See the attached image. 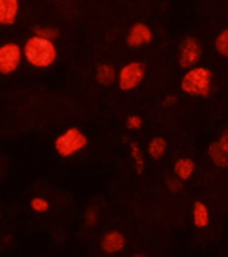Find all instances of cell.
I'll use <instances>...</instances> for the list:
<instances>
[{
    "label": "cell",
    "instance_id": "52a82bcc",
    "mask_svg": "<svg viewBox=\"0 0 228 257\" xmlns=\"http://www.w3.org/2000/svg\"><path fill=\"white\" fill-rule=\"evenodd\" d=\"M154 39L151 28L148 27L147 24L144 23H136L134 24L128 32L127 36V44L132 48H139L142 46L150 44Z\"/></svg>",
    "mask_w": 228,
    "mask_h": 257
},
{
    "label": "cell",
    "instance_id": "2e32d148",
    "mask_svg": "<svg viewBox=\"0 0 228 257\" xmlns=\"http://www.w3.org/2000/svg\"><path fill=\"white\" fill-rule=\"evenodd\" d=\"M131 155L132 159H134V163H135V169L136 172L142 175L144 171V158L143 154H142V150L140 147L136 144V143H131Z\"/></svg>",
    "mask_w": 228,
    "mask_h": 257
},
{
    "label": "cell",
    "instance_id": "5bb4252c",
    "mask_svg": "<svg viewBox=\"0 0 228 257\" xmlns=\"http://www.w3.org/2000/svg\"><path fill=\"white\" fill-rule=\"evenodd\" d=\"M167 150V142L160 136H156L148 144V154L154 160H160Z\"/></svg>",
    "mask_w": 228,
    "mask_h": 257
},
{
    "label": "cell",
    "instance_id": "7c38bea8",
    "mask_svg": "<svg viewBox=\"0 0 228 257\" xmlns=\"http://www.w3.org/2000/svg\"><path fill=\"white\" fill-rule=\"evenodd\" d=\"M209 223V213L208 208L204 203L196 201L193 205V224L196 228H205Z\"/></svg>",
    "mask_w": 228,
    "mask_h": 257
},
{
    "label": "cell",
    "instance_id": "9c48e42d",
    "mask_svg": "<svg viewBox=\"0 0 228 257\" xmlns=\"http://www.w3.org/2000/svg\"><path fill=\"white\" fill-rule=\"evenodd\" d=\"M19 12V0H0V24L14 26Z\"/></svg>",
    "mask_w": 228,
    "mask_h": 257
},
{
    "label": "cell",
    "instance_id": "6da1fadb",
    "mask_svg": "<svg viewBox=\"0 0 228 257\" xmlns=\"http://www.w3.org/2000/svg\"><path fill=\"white\" fill-rule=\"evenodd\" d=\"M23 54L26 60L36 68H48L58 58V50L54 42L38 35H34L26 42Z\"/></svg>",
    "mask_w": 228,
    "mask_h": 257
},
{
    "label": "cell",
    "instance_id": "8992f818",
    "mask_svg": "<svg viewBox=\"0 0 228 257\" xmlns=\"http://www.w3.org/2000/svg\"><path fill=\"white\" fill-rule=\"evenodd\" d=\"M201 58V46L195 38H186L179 50V65L184 69L192 68Z\"/></svg>",
    "mask_w": 228,
    "mask_h": 257
},
{
    "label": "cell",
    "instance_id": "ba28073f",
    "mask_svg": "<svg viewBox=\"0 0 228 257\" xmlns=\"http://www.w3.org/2000/svg\"><path fill=\"white\" fill-rule=\"evenodd\" d=\"M124 245H126V237L123 236V233H120L118 230L107 232L100 241L101 250L108 254L119 253L123 250Z\"/></svg>",
    "mask_w": 228,
    "mask_h": 257
},
{
    "label": "cell",
    "instance_id": "7a4b0ae2",
    "mask_svg": "<svg viewBox=\"0 0 228 257\" xmlns=\"http://www.w3.org/2000/svg\"><path fill=\"white\" fill-rule=\"evenodd\" d=\"M212 72L204 67H192L186 72L180 81V88L187 95L207 97L211 92Z\"/></svg>",
    "mask_w": 228,
    "mask_h": 257
},
{
    "label": "cell",
    "instance_id": "277c9868",
    "mask_svg": "<svg viewBox=\"0 0 228 257\" xmlns=\"http://www.w3.org/2000/svg\"><path fill=\"white\" fill-rule=\"evenodd\" d=\"M144 65L139 62H131L126 64L119 72V88L122 91H132L144 79Z\"/></svg>",
    "mask_w": 228,
    "mask_h": 257
},
{
    "label": "cell",
    "instance_id": "ffe728a7",
    "mask_svg": "<svg viewBox=\"0 0 228 257\" xmlns=\"http://www.w3.org/2000/svg\"><path fill=\"white\" fill-rule=\"evenodd\" d=\"M143 125V120L138 115H132L127 119V127L131 131H138Z\"/></svg>",
    "mask_w": 228,
    "mask_h": 257
},
{
    "label": "cell",
    "instance_id": "e0dca14e",
    "mask_svg": "<svg viewBox=\"0 0 228 257\" xmlns=\"http://www.w3.org/2000/svg\"><path fill=\"white\" fill-rule=\"evenodd\" d=\"M34 32H35V35L40 36V38L48 39V40H52V42H54L55 39H58L59 36L58 30L52 27H36Z\"/></svg>",
    "mask_w": 228,
    "mask_h": 257
},
{
    "label": "cell",
    "instance_id": "7402d4cb",
    "mask_svg": "<svg viewBox=\"0 0 228 257\" xmlns=\"http://www.w3.org/2000/svg\"><path fill=\"white\" fill-rule=\"evenodd\" d=\"M219 143H220L221 148H223L225 152H228V131L225 132L224 135H223V136H221L220 142H219Z\"/></svg>",
    "mask_w": 228,
    "mask_h": 257
},
{
    "label": "cell",
    "instance_id": "9a60e30c",
    "mask_svg": "<svg viewBox=\"0 0 228 257\" xmlns=\"http://www.w3.org/2000/svg\"><path fill=\"white\" fill-rule=\"evenodd\" d=\"M215 48L219 52V55L228 59V28L223 30L220 34L217 35L215 40Z\"/></svg>",
    "mask_w": 228,
    "mask_h": 257
},
{
    "label": "cell",
    "instance_id": "d6986e66",
    "mask_svg": "<svg viewBox=\"0 0 228 257\" xmlns=\"http://www.w3.org/2000/svg\"><path fill=\"white\" fill-rule=\"evenodd\" d=\"M167 188L170 189L171 192H179L180 189L183 188V180L182 179H179L178 176L176 177H168L166 180Z\"/></svg>",
    "mask_w": 228,
    "mask_h": 257
},
{
    "label": "cell",
    "instance_id": "603a6c76",
    "mask_svg": "<svg viewBox=\"0 0 228 257\" xmlns=\"http://www.w3.org/2000/svg\"><path fill=\"white\" fill-rule=\"evenodd\" d=\"M175 103H176V97L175 96H168L166 99V101H164V104H166V105H170V104L172 105V104H175Z\"/></svg>",
    "mask_w": 228,
    "mask_h": 257
},
{
    "label": "cell",
    "instance_id": "4fadbf2b",
    "mask_svg": "<svg viewBox=\"0 0 228 257\" xmlns=\"http://www.w3.org/2000/svg\"><path fill=\"white\" fill-rule=\"evenodd\" d=\"M96 80L99 84L105 87L113 84V81L116 80L115 68L109 64H100L96 69Z\"/></svg>",
    "mask_w": 228,
    "mask_h": 257
},
{
    "label": "cell",
    "instance_id": "3957f363",
    "mask_svg": "<svg viewBox=\"0 0 228 257\" xmlns=\"http://www.w3.org/2000/svg\"><path fill=\"white\" fill-rule=\"evenodd\" d=\"M88 144V139L79 128H68L55 140V150L62 158H70Z\"/></svg>",
    "mask_w": 228,
    "mask_h": 257
},
{
    "label": "cell",
    "instance_id": "30bf717a",
    "mask_svg": "<svg viewBox=\"0 0 228 257\" xmlns=\"http://www.w3.org/2000/svg\"><path fill=\"white\" fill-rule=\"evenodd\" d=\"M175 176H178L179 179H182L183 181H187L195 172V163H193L191 159L183 158L179 159L176 163H175L174 167Z\"/></svg>",
    "mask_w": 228,
    "mask_h": 257
},
{
    "label": "cell",
    "instance_id": "44dd1931",
    "mask_svg": "<svg viewBox=\"0 0 228 257\" xmlns=\"http://www.w3.org/2000/svg\"><path fill=\"white\" fill-rule=\"evenodd\" d=\"M85 221H87V224L91 226L96 224L97 213L95 209H88V211H87V213H85Z\"/></svg>",
    "mask_w": 228,
    "mask_h": 257
},
{
    "label": "cell",
    "instance_id": "5b68a950",
    "mask_svg": "<svg viewBox=\"0 0 228 257\" xmlns=\"http://www.w3.org/2000/svg\"><path fill=\"white\" fill-rule=\"evenodd\" d=\"M22 60V48L16 43H6L0 47V73L11 75Z\"/></svg>",
    "mask_w": 228,
    "mask_h": 257
},
{
    "label": "cell",
    "instance_id": "ac0fdd59",
    "mask_svg": "<svg viewBox=\"0 0 228 257\" xmlns=\"http://www.w3.org/2000/svg\"><path fill=\"white\" fill-rule=\"evenodd\" d=\"M31 208L32 211L38 212V213H46L50 209V203L43 197H34L31 200Z\"/></svg>",
    "mask_w": 228,
    "mask_h": 257
},
{
    "label": "cell",
    "instance_id": "8fae6325",
    "mask_svg": "<svg viewBox=\"0 0 228 257\" xmlns=\"http://www.w3.org/2000/svg\"><path fill=\"white\" fill-rule=\"evenodd\" d=\"M208 156L212 160V163L220 168H227L228 167V152H225L221 148L220 143H212L208 147Z\"/></svg>",
    "mask_w": 228,
    "mask_h": 257
}]
</instances>
